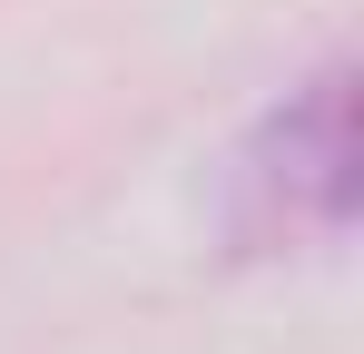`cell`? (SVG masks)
Returning <instances> with one entry per match:
<instances>
[{"instance_id": "cell-1", "label": "cell", "mask_w": 364, "mask_h": 354, "mask_svg": "<svg viewBox=\"0 0 364 354\" xmlns=\"http://www.w3.org/2000/svg\"><path fill=\"white\" fill-rule=\"evenodd\" d=\"M345 207H355V69L325 59L237 148L227 236H237V256H296V246H335Z\"/></svg>"}]
</instances>
